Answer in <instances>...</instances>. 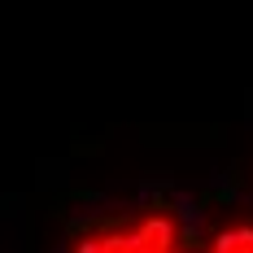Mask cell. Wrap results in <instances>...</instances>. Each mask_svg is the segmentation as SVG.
<instances>
[{
	"instance_id": "6da1fadb",
	"label": "cell",
	"mask_w": 253,
	"mask_h": 253,
	"mask_svg": "<svg viewBox=\"0 0 253 253\" xmlns=\"http://www.w3.org/2000/svg\"><path fill=\"white\" fill-rule=\"evenodd\" d=\"M75 253H253V227H227L210 240V249H188L166 218H126L83 236Z\"/></svg>"
}]
</instances>
